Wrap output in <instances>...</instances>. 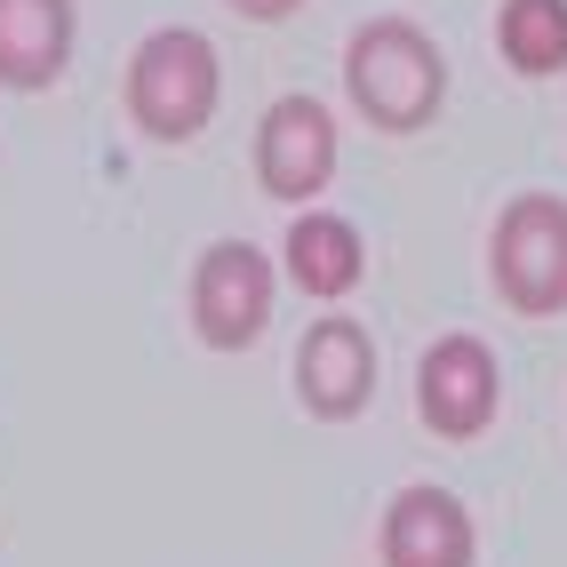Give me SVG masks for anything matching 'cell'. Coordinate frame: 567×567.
<instances>
[{
    "mask_svg": "<svg viewBox=\"0 0 567 567\" xmlns=\"http://www.w3.org/2000/svg\"><path fill=\"white\" fill-rule=\"evenodd\" d=\"M344 89H352V104L368 112L375 128L408 136V128H424L432 112H440V96H447V64H440V49H432L424 24L375 17V24L352 32V49H344Z\"/></svg>",
    "mask_w": 567,
    "mask_h": 567,
    "instance_id": "1",
    "label": "cell"
},
{
    "mask_svg": "<svg viewBox=\"0 0 567 567\" xmlns=\"http://www.w3.org/2000/svg\"><path fill=\"white\" fill-rule=\"evenodd\" d=\"M216 89H224L216 49L200 41L193 24H161L153 41L128 56V121L144 136H161V144L200 136L208 112H216Z\"/></svg>",
    "mask_w": 567,
    "mask_h": 567,
    "instance_id": "2",
    "label": "cell"
},
{
    "mask_svg": "<svg viewBox=\"0 0 567 567\" xmlns=\"http://www.w3.org/2000/svg\"><path fill=\"white\" fill-rule=\"evenodd\" d=\"M487 272H496L512 312H527V320L567 312V200L559 193H519L496 216Z\"/></svg>",
    "mask_w": 567,
    "mask_h": 567,
    "instance_id": "3",
    "label": "cell"
},
{
    "mask_svg": "<svg viewBox=\"0 0 567 567\" xmlns=\"http://www.w3.org/2000/svg\"><path fill=\"white\" fill-rule=\"evenodd\" d=\"M193 328L208 352H248L272 328V264L248 240H216L193 264Z\"/></svg>",
    "mask_w": 567,
    "mask_h": 567,
    "instance_id": "4",
    "label": "cell"
},
{
    "mask_svg": "<svg viewBox=\"0 0 567 567\" xmlns=\"http://www.w3.org/2000/svg\"><path fill=\"white\" fill-rule=\"evenodd\" d=\"M496 400H504V375H496V352L480 336H440L415 368V408L440 440H480L496 424Z\"/></svg>",
    "mask_w": 567,
    "mask_h": 567,
    "instance_id": "5",
    "label": "cell"
},
{
    "mask_svg": "<svg viewBox=\"0 0 567 567\" xmlns=\"http://www.w3.org/2000/svg\"><path fill=\"white\" fill-rule=\"evenodd\" d=\"M256 176L272 200H312L336 176V121L320 96H280L256 128Z\"/></svg>",
    "mask_w": 567,
    "mask_h": 567,
    "instance_id": "6",
    "label": "cell"
},
{
    "mask_svg": "<svg viewBox=\"0 0 567 567\" xmlns=\"http://www.w3.org/2000/svg\"><path fill=\"white\" fill-rule=\"evenodd\" d=\"M296 392H305L312 415H328V424H344V415L368 408L375 392V344H368V328L360 320H312L305 328V344H296Z\"/></svg>",
    "mask_w": 567,
    "mask_h": 567,
    "instance_id": "7",
    "label": "cell"
},
{
    "mask_svg": "<svg viewBox=\"0 0 567 567\" xmlns=\"http://www.w3.org/2000/svg\"><path fill=\"white\" fill-rule=\"evenodd\" d=\"M384 567H472V512L447 487H400L384 512Z\"/></svg>",
    "mask_w": 567,
    "mask_h": 567,
    "instance_id": "8",
    "label": "cell"
},
{
    "mask_svg": "<svg viewBox=\"0 0 567 567\" xmlns=\"http://www.w3.org/2000/svg\"><path fill=\"white\" fill-rule=\"evenodd\" d=\"M72 56V0H0V81L49 89Z\"/></svg>",
    "mask_w": 567,
    "mask_h": 567,
    "instance_id": "9",
    "label": "cell"
},
{
    "mask_svg": "<svg viewBox=\"0 0 567 567\" xmlns=\"http://www.w3.org/2000/svg\"><path fill=\"white\" fill-rule=\"evenodd\" d=\"M360 272H368V256H360V233L344 216H296L288 224V280L305 296H352Z\"/></svg>",
    "mask_w": 567,
    "mask_h": 567,
    "instance_id": "10",
    "label": "cell"
},
{
    "mask_svg": "<svg viewBox=\"0 0 567 567\" xmlns=\"http://www.w3.org/2000/svg\"><path fill=\"white\" fill-rule=\"evenodd\" d=\"M496 49H504L512 72H527V81L567 72V0H504Z\"/></svg>",
    "mask_w": 567,
    "mask_h": 567,
    "instance_id": "11",
    "label": "cell"
},
{
    "mask_svg": "<svg viewBox=\"0 0 567 567\" xmlns=\"http://www.w3.org/2000/svg\"><path fill=\"white\" fill-rule=\"evenodd\" d=\"M233 9H240V17H256V24H280V17L305 9V0H233Z\"/></svg>",
    "mask_w": 567,
    "mask_h": 567,
    "instance_id": "12",
    "label": "cell"
}]
</instances>
